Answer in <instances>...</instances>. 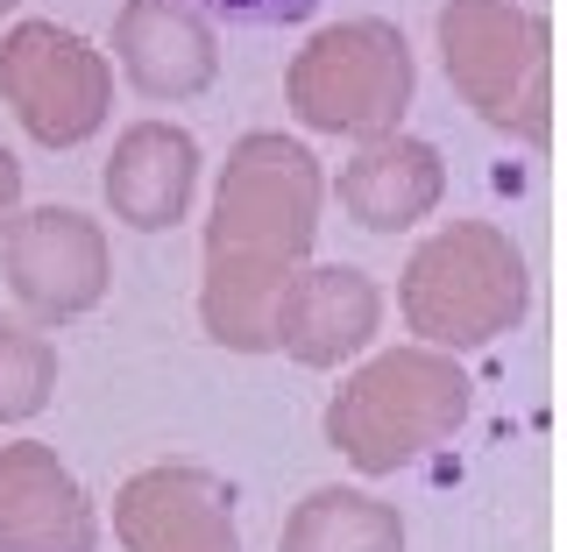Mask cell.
Instances as JSON below:
<instances>
[{
    "mask_svg": "<svg viewBox=\"0 0 567 552\" xmlns=\"http://www.w3.org/2000/svg\"><path fill=\"white\" fill-rule=\"evenodd\" d=\"M319 235V164L291 135H241L213 191L199 319L220 347L270 354L277 312L291 298Z\"/></svg>",
    "mask_w": 567,
    "mask_h": 552,
    "instance_id": "obj_1",
    "label": "cell"
},
{
    "mask_svg": "<svg viewBox=\"0 0 567 552\" xmlns=\"http://www.w3.org/2000/svg\"><path fill=\"white\" fill-rule=\"evenodd\" d=\"M461 418H468V376L440 347H398L333 389L327 439L348 468L398 475L419 454H433L440 439H454Z\"/></svg>",
    "mask_w": 567,
    "mask_h": 552,
    "instance_id": "obj_2",
    "label": "cell"
},
{
    "mask_svg": "<svg viewBox=\"0 0 567 552\" xmlns=\"http://www.w3.org/2000/svg\"><path fill=\"white\" fill-rule=\"evenodd\" d=\"M532 277L525 256L511 248V235H496L483 220H454L440 227L433 241L404 262L398 305L404 326L419 333L425 347H489L496 333H511L525 319Z\"/></svg>",
    "mask_w": 567,
    "mask_h": 552,
    "instance_id": "obj_3",
    "label": "cell"
},
{
    "mask_svg": "<svg viewBox=\"0 0 567 552\" xmlns=\"http://www.w3.org/2000/svg\"><path fill=\"white\" fill-rule=\"evenodd\" d=\"M440 58H447L454 93L489 121V128L546 149L554 135V100H546V22L518 0H447L440 8Z\"/></svg>",
    "mask_w": 567,
    "mask_h": 552,
    "instance_id": "obj_4",
    "label": "cell"
},
{
    "mask_svg": "<svg viewBox=\"0 0 567 552\" xmlns=\"http://www.w3.org/2000/svg\"><path fill=\"white\" fill-rule=\"evenodd\" d=\"M412 43H404L390 22L362 14V22H341V29H319L306 50H298L291 79V114L319 135H398V114L412 106Z\"/></svg>",
    "mask_w": 567,
    "mask_h": 552,
    "instance_id": "obj_5",
    "label": "cell"
},
{
    "mask_svg": "<svg viewBox=\"0 0 567 552\" xmlns=\"http://www.w3.org/2000/svg\"><path fill=\"white\" fill-rule=\"evenodd\" d=\"M0 100L43 149H79L106 128L114 106V71L79 29L58 22H14L0 35Z\"/></svg>",
    "mask_w": 567,
    "mask_h": 552,
    "instance_id": "obj_6",
    "label": "cell"
},
{
    "mask_svg": "<svg viewBox=\"0 0 567 552\" xmlns=\"http://www.w3.org/2000/svg\"><path fill=\"white\" fill-rule=\"evenodd\" d=\"M0 283L14 291V305L43 326L93 312L114 283V256H106L100 220H85L79 206H29L0 220Z\"/></svg>",
    "mask_w": 567,
    "mask_h": 552,
    "instance_id": "obj_7",
    "label": "cell"
},
{
    "mask_svg": "<svg viewBox=\"0 0 567 552\" xmlns=\"http://www.w3.org/2000/svg\"><path fill=\"white\" fill-rule=\"evenodd\" d=\"M114 539L128 552H241L235 489L192 460L135 468L114 489Z\"/></svg>",
    "mask_w": 567,
    "mask_h": 552,
    "instance_id": "obj_8",
    "label": "cell"
},
{
    "mask_svg": "<svg viewBox=\"0 0 567 552\" xmlns=\"http://www.w3.org/2000/svg\"><path fill=\"white\" fill-rule=\"evenodd\" d=\"M93 503L50 447H0V552H93Z\"/></svg>",
    "mask_w": 567,
    "mask_h": 552,
    "instance_id": "obj_9",
    "label": "cell"
},
{
    "mask_svg": "<svg viewBox=\"0 0 567 552\" xmlns=\"http://www.w3.org/2000/svg\"><path fill=\"white\" fill-rule=\"evenodd\" d=\"M114 58L142 100H192L220 71V35L185 0H128L114 14Z\"/></svg>",
    "mask_w": 567,
    "mask_h": 552,
    "instance_id": "obj_10",
    "label": "cell"
},
{
    "mask_svg": "<svg viewBox=\"0 0 567 552\" xmlns=\"http://www.w3.org/2000/svg\"><path fill=\"white\" fill-rule=\"evenodd\" d=\"M106 206H114L121 227L135 235H164L192 212V191H199V142L171 121H135L128 135L106 156Z\"/></svg>",
    "mask_w": 567,
    "mask_h": 552,
    "instance_id": "obj_11",
    "label": "cell"
},
{
    "mask_svg": "<svg viewBox=\"0 0 567 552\" xmlns=\"http://www.w3.org/2000/svg\"><path fill=\"white\" fill-rule=\"evenodd\" d=\"M383 319V291L348 262H319V270H298L291 298L277 312V347L306 368H341L348 354H362L377 341Z\"/></svg>",
    "mask_w": 567,
    "mask_h": 552,
    "instance_id": "obj_12",
    "label": "cell"
},
{
    "mask_svg": "<svg viewBox=\"0 0 567 552\" xmlns=\"http://www.w3.org/2000/svg\"><path fill=\"white\" fill-rule=\"evenodd\" d=\"M447 191V170H440V149L419 135H377L362 156L341 170V206L348 220H362L369 235H398V227L425 220Z\"/></svg>",
    "mask_w": 567,
    "mask_h": 552,
    "instance_id": "obj_13",
    "label": "cell"
},
{
    "mask_svg": "<svg viewBox=\"0 0 567 552\" xmlns=\"http://www.w3.org/2000/svg\"><path fill=\"white\" fill-rule=\"evenodd\" d=\"M277 552H404V518L362 489H312L284 518Z\"/></svg>",
    "mask_w": 567,
    "mask_h": 552,
    "instance_id": "obj_14",
    "label": "cell"
},
{
    "mask_svg": "<svg viewBox=\"0 0 567 552\" xmlns=\"http://www.w3.org/2000/svg\"><path fill=\"white\" fill-rule=\"evenodd\" d=\"M58 389V347L35 326H14L0 319V425H22L50 404Z\"/></svg>",
    "mask_w": 567,
    "mask_h": 552,
    "instance_id": "obj_15",
    "label": "cell"
},
{
    "mask_svg": "<svg viewBox=\"0 0 567 552\" xmlns=\"http://www.w3.org/2000/svg\"><path fill=\"white\" fill-rule=\"evenodd\" d=\"M199 14H220V22H241V29H291L306 22L319 0H185Z\"/></svg>",
    "mask_w": 567,
    "mask_h": 552,
    "instance_id": "obj_16",
    "label": "cell"
},
{
    "mask_svg": "<svg viewBox=\"0 0 567 552\" xmlns=\"http://www.w3.org/2000/svg\"><path fill=\"white\" fill-rule=\"evenodd\" d=\"M14 199H22V164H14V156L0 149V220L14 212Z\"/></svg>",
    "mask_w": 567,
    "mask_h": 552,
    "instance_id": "obj_17",
    "label": "cell"
},
{
    "mask_svg": "<svg viewBox=\"0 0 567 552\" xmlns=\"http://www.w3.org/2000/svg\"><path fill=\"white\" fill-rule=\"evenodd\" d=\"M8 8H14V0H0V14H8Z\"/></svg>",
    "mask_w": 567,
    "mask_h": 552,
    "instance_id": "obj_18",
    "label": "cell"
}]
</instances>
